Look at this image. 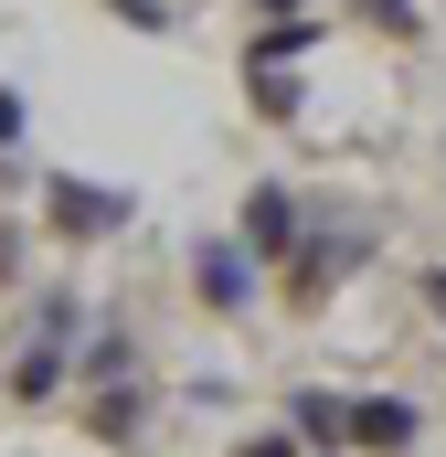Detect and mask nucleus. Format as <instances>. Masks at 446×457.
<instances>
[{
    "label": "nucleus",
    "instance_id": "obj_1",
    "mask_svg": "<svg viewBox=\"0 0 446 457\" xmlns=\"http://www.w3.org/2000/svg\"><path fill=\"white\" fill-rule=\"evenodd\" d=\"M192 287H202V298H213L223 320H234V309H255V245H192Z\"/></svg>",
    "mask_w": 446,
    "mask_h": 457
},
{
    "label": "nucleus",
    "instance_id": "obj_2",
    "mask_svg": "<svg viewBox=\"0 0 446 457\" xmlns=\"http://www.w3.org/2000/svg\"><path fill=\"white\" fill-rule=\"evenodd\" d=\"M415 436H425V415H415V404H393V394H383V404H372V394L351 404V447H383V457H404Z\"/></svg>",
    "mask_w": 446,
    "mask_h": 457
},
{
    "label": "nucleus",
    "instance_id": "obj_3",
    "mask_svg": "<svg viewBox=\"0 0 446 457\" xmlns=\"http://www.w3.org/2000/svg\"><path fill=\"white\" fill-rule=\"evenodd\" d=\"M54 224H64V234H117V224H128V192H86V181H54Z\"/></svg>",
    "mask_w": 446,
    "mask_h": 457
},
{
    "label": "nucleus",
    "instance_id": "obj_4",
    "mask_svg": "<svg viewBox=\"0 0 446 457\" xmlns=\"http://www.w3.org/2000/svg\"><path fill=\"white\" fill-rule=\"evenodd\" d=\"M244 245H255V255L298 245V192H277V181H266V192H255V213H244Z\"/></svg>",
    "mask_w": 446,
    "mask_h": 457
},
{
    "label": "nucleus",
    "instance_id": "obj_5",
    "mask_svg": "<svg viewBox=\"0 0 446 457\" xmlns=\"http://www.w3.org/2000/svg\"><path fill=\"white\" fill-rule=\"evenodd\" d=\"M54 383H64V351H21V361H11V394H21V404H43Z\"/></svg>",
    "mask_w": 446,
    "mask_h": 457
},
{
    "label": "nucleus",
    "instance_id": "obj_6",
    "mask_svg": "<svg viewBox=\"0 0 446 457\" xmlns=\"http://www.w3.org/2000/svg\"><path fill=\"white\" fill-rule=\"evenodd\" d=\"M234 457H298V436H244Z\"/></svg>",
    "mask_w": 446,
    "mask_h": 457
},
{
    "label": "nucleus",
    "instance_id": "obj_7",
    "mask_svg": "<svg viewBox=\"0 0 446 457\" xmlns=\"http://www.w3.org/2000/svg\"><path fill=\"white\" fill-rule=\"evenodd\" d=\"M425 309H436V320H446V266H436V277H425Z\"/></svg>",
    "mask_w": 446,
    "mask_h": 457
}]
</instances>
